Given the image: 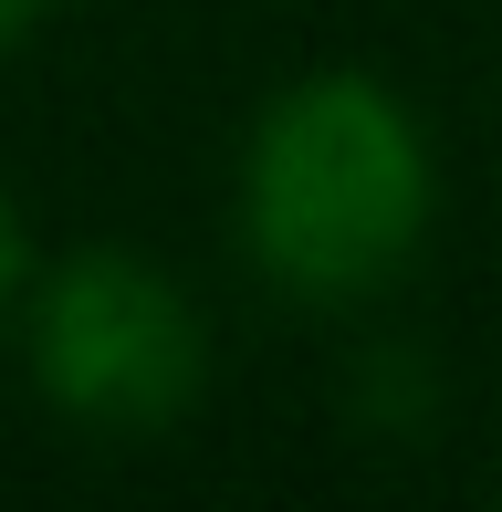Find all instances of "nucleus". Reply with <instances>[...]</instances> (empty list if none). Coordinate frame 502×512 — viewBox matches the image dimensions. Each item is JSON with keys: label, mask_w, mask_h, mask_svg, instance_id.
Wrapping results in <instances>:
<instances>
[{"label": "nucleus", "mask_w": 502, "mask_h": 512, "mask_svg": "<svg viewBox=\"0 0 502 512\" xmlns=\"http://www.w3.org/2000/svg\"><path fill=\"white\" fill-rule=\"evenodd\" d=\"M251 251L283 293L346 304V293L387 283L429 220V147L398 115V95L367 74H314L251 136L241 178Z\"/></svg>", "instance_id": "nucleus-1"}, {"label": "nucleus", "mask_w": 502, "mask_h": 512, "mask_svg": "<svg viewBox=\"0 0 502 512\" xmlns=\"http://www.w3.org/2000/svg\"><path fill=\"white\" fill-rule=\"evenodd\" d=\"M32 377L95 429H157L199 387V314L136 251H74L32 304Z\"/></svg>", "instance_id": "nucleus-2"}, {"label": "nucleus", "mask_w": 502, "mask_h": 512, "mask_svg": "<svg viewBox=\"0 0 502 512\" xmlns=\"http://www.w3.org/2000/svg\"><path fill=\"white\" fill-rule=\"evenodd\" d=\"M11 272H21V220H11V199H0V293H11Z\"/></svg>", "instance_id": "nucleus-3"}, {"label": "nucleus", "mask_w": 502, "mask_h": 512, "mask_svg": "<svg viewBox=\"0 0 502 512\" xmlns=\"http://www.w3.org/2000/svg\"><path fill=\"white\" fill-rule=\"evenodd\" d=\"M32 11H42V0H0V42H11L21 21H32Z\"/></svg>", "instance_id": "nucleus-4"}]
</instances>
